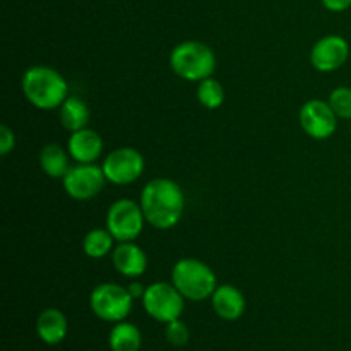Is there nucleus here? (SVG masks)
Listing matches in <instances>:
<instances>
[{
  "mask_svg": "<svg viewBox=\"0 0 351 351\" xmlns=\"http://www.w3.org/2000/svg\"><path fill=\"white\" fill-rule=\"evenodd\" d=\"M139 204L146 223L156 230H170L182 219L185 195L180 185L170 178H153L144 185Z\"/></svg>",
  "mask_w": 351,
  "mask_h": 351,
  "instance_id": "1",
  "label": "nucleus"
},
{
  "mask_svg": "<svg viewBox=\"0 0 351 351\" xmlns=\"http://www.w3.org/2000/svg\"><path fill=\"white\" fill-rule=\"evenodd\" d=\"M27 101L38 110L60 108L69 98V84L64 75L48 65H33L21 79Z\"/></svg>",
  "mask_w": 351,
  "mask_h": 351,
  "instance_id": "2",
  "label": "nucleus"
},
{
  "mask_svg": "<svg viewBox=\"0 0 351 351\" xmlns=\"http://www.w3.org/2000/svg\"><path fill=\"white\" fill-rule=\"evenodd\" d=\"M170 67L184 81L201 82L215 74L216 55L213 48L202 41H182L171 50Z\"/></svg>",
  "mask_w": 351,
  "mask_h": 351,
  "instance_id": "3",
  "label": "nucleus"
},
{
  "mask_svg": "<svg viewBox=\"0 0 351 351\" xmlns=\"http://www.w3.org/2000/svg\"><path fill=\"white\" fill-rule=\"evenodd\" d=\"M171 283L184 295L185 300L192 302L211 298L218 288L215 271L194 257H185L175 264L171 269Z\"/></svg>",
  "mask_w": 351,
  "mask_h": 351,
  "instance_id": "4",
  "label": "nucleus"
},
{
  "mask_svg": "<svg viewBox=\"0 0 351 351\" xmlns=\"http://www.w3.org/2000/svg\"><path fill=\"white\" fill-rule=\"evenodd\" d=\"M134 298L129 288L119 283H101L89 295L93 314L105 322H122L132 311Z\"/></svg>",
  "mask_w": 351,
  "mask_h": 351,
  "instance_id": "5",
  "label": "nucleus"
},
{
  "mask_svg": "<svg viewBox=\"0 0 351 351\" xmlns=\"http://www.w3.org/2000/svg\"><path fill=\"white\" fill-rule=\"evenodd\" d=\"M143 307L154 321L168 324L175 319H180V315L184 314L185 298L173 283L156 281L146 288Z\"/></svg>",
  "mask_w": 351,
  "mask_h": 351,
  "instance_id": "6",
  "label": "nucleus"
},
{
  "mask_svg": "<svg viewBox=\"0 0 351 351\" xmlns=\"http://www.w3.org/2000/svg\"><path fill=\"white\" fill-rule=\"evenodd\" d=\"M144 218L143 208L134 199H119L106 213V230L117 242H134L143 233Z\"/></svg>",
  "mask_w": 351,
  "mask_h": 351,
  "instance_id": "7",
  "label": "nucleus"
},
{
  "mask_svg": "<svg viewBox=\"0 0 351 351\" xmlns=\"http://www.w3.org/2000/svg\"><path fill=\"white\" fill-rule=\"evenodd\" d=\"M105 171L95 163H77L69 168L65 177L62 178L64 191L69 197L75 201H89L103 191L106 184Z\"/></svg>",
  "mask_w": 351,
  "mask_h": 351,
  "instance_id": "8",
  "label": "nucleus"
},
{
  "mask_svg": "<svg viewBox=\"0 0 351 351\" xmlns=\"http://www.w3.org/2000/svg\"><path fill=\"white\" fill-rule=\"evenodd\" d=\"M144 167L146 163L143 154L129 146L113 149L101 165L106 180L115 185H129L136 182L143 175Z\"/></svg>",
  "mask_w": 351,
  "mask_h": 351,
  "instance_id": "9",
  "label": "nucleus"
},
{
  "mask_svg": "<svg viewBox=\"0 0 351 351\" xmlns=\"http://www.w3.org/2000/svg\"><path fill=\"white\" fill-rule=\"evenodd\" d=\"M302 130L315 141H324L335 136L338 129V115L324 99H308L298 113Z\"/></svg>",
  "mask_w": 351,
  "mask_h": 351,
  "instance_id": "10",
  "label": "nucleus"
},
{
  "mask_svg": "<svg viewBox=\"0 0 351 351\" xmlns=\"http://www.w3.org/2000/svg\"><path fill=\"white\" fill-rule=\"evenodd\" d=\"M350 43L341 34H328L315 41L311 50V64L319 72H335L346 64Z\"/></svg>",
  "mask_w": 351,
  "mask_h": 351,
  "instance_id": "11",
  "label": "nucleus"
},
{
  "mask_svg": "<svg viewBox=\"0 0 351 351\" xmlns=\"http://www.w3.org/2000/svg\"><path fill=\"white\" fill-rule=\"evenodd\" d=\"M113 267L125 278H139L147 269V256L134 242H120L112 252Z\"/></svg>",
  "mask_w": 351,
  "mask_h": 351,
  "instance_id": "12",
  "label": "nucleus"
},
{
  "mask_svg": "<svg viewBox=\"0 0 351 351\" xmlns=\"http://www.w3.org/2000/svg\"><path fill=\"white\" fill-rule=\"evenodd\" d=\"M67 151L75 163H95L103 153V139L96 130L86 127L71 134Z\"/></svg>",
  "mask_w": 351,
  "mask_h": 351,
  "instance_id": "13",
  "label": "nucleus"
},
{
  "mask_svg": "<svg viewBox=\"0 0 351 351\" xmlns=\"http://www.w3.org/2000/svg\"><path fill=\"white\" fill-rule=\"evenodd\" d=\"M213 311L223 321H239L247 307L245 297L233 285H219L211 297Z\"/></svg>",
  "mask_w": 351,
  "mask_h": 351,
  "instance_id": "14",
  "label": "nucleus"
},
{
  "mask_svg": "<svg viewBox=\"0 0 351 351\" xmlns=\"http://www.w3.org/2000/svg\"><path fill=\"white\" fill-rule=\"evenodd\" d=\"M69 332L67 317L58 308H45L36 319V335L47 345H58Z\"/></svg>",
  "mask_w": 351,
  "mask_h": 351,
  "instance_id": "15",
  "label": "nucleus"
},
{
  "mask_svg": "<svg viewBox=\"0 0 351 351\" xmlns=\"http://www.w3.org/2000/svg\"><path fill=\"white\" fill-rule=\"evenodd\" d=\"M58 119H60L62 127L69 132H75V130L86 129L91 119V112H89L86 101H82L77 96H69L62 106L58 108Z\"/></svg>",
  "mask_w": 351,
  "mask_h": 351,
  "instance_id": "16",
  "label": "nucleus"
},
{
  "mask_svg": "<svg viewBox=\"0 0 351 351\" xmlns=\"http://www.w3.org/2000/svg\"><path fill=\"white\" fill-rule=\"evenodd\" d=\"M69 158H71L69 151H65L58 144L50 143L47 146H43V149H41L40 167L50 178H64L69 168H71Z\"/></svg>",
  "mask_w": 351,
  "mask_h": 351,
  "instance_id": "17",
  "label": "nucleus"
},
{
  "mask_svg": "<svg viewBox=\"0 0 351 351\" xmlns=\"http://www.w3.org/2000/svg\"><path fill=\"white\" fill-rule=\"evenodd\" d=\"M108 345L112 351H139L143 345V335L132 322H117L110 331Z\"/></svg>",
  "mask_w": 351,
  "mask_h": 351,
  "instance_id": "18",
  "label": "nucleus"
},
{
  "mask_svg": "<svg viewBox=\"0 0 351 351\" xmlns=\"http://www.w3.org/2000/svg\"><path fill=\"white\" fill-rule=\"evenodd\" d=\"M113 242H117V240L113 239L108 230L95 228L86 233L84 240H82V250L91 259H103L110 252H113Z\"/></svg>",
  "mask_w": 351,
  "mask_h": 351,
  "instance_id": "19",
  "label": "nucleus"
},
{
  "mask_svg": "<svg viewBox=\"0 0 351 351\" xmlns=\"http://www.w3.org/2000/svg\"><path fill=\"white\" fill-rule=\"evenodd\" d=\"M197 99L204 108H219L225 101V89H223L221 82L216 81L213 75L208 79H202L197 86Z\"/></svg>",
  "mask_w": 351,
  "mask_h": 351,
  "instance_id": "20",
  "label": "nucleus"
},
{
  "mask_svg": "<svg viewBox=\"0 0 351 351\" xmlns=\"http://www.w3.org/2000/svg\"><path fill=\"white\" fill-rule=\"evenodd\" d=\"M328 101L338 115V119L351 120V88L339 86V88L332 89Z\"/></svg>",
  "mask_w": 351,
  "mask_h": 351,
  "instance_id": "21",
  "label": "nucleus"
},
{
  "mask_svg": "<svg viewBox=\"0 0 351 351\" xmlns=\"http://www.w3.org/2000/svg\"><path fill=\"white\" fill-rule=\"evenodd\" d=\"M165 336H167V341L173 346H185L191 339V331H189L187 324L180 319H175V321L165 324Z\"/></svg>",
  "mask_w": 351,
  "mask_h": 351,
  "instance_id": "22",
  "label": "nucleus"
},
{
  "mask_svg": "<svg viewBox=\"0 0 351 351\" xmlns=\"http://www.w3.org/2000/svg\"><path fill=\"white\" fill-rule=\"evenodd\" d=\"M16 146V136L7 125L0 127V154L7 156Z\"/></svg>",
  "mask_w": 351,
  "mask_h": 351,
  "instance_id": "23",
  "label": "nucleus"
},
{
  "mask_svg": "<svg viewBox=\"0 0 351 351\" xmlns=\"http://www.w3.org/2000/svg\"><path fill=\"white\" fill-rule=\"evenodd\" d=\"M321 2L331 12H345L351 7V0H321Z\"/></svg>",
  "mask_w": 351,
  "mask_h": 351,
  "instance_id": "24",
  "label": "nucleus"
},
{
  "mask_svg": "<svg viewBox=\"0 0 351 351\" xmlns=\"http://www.w3.org/2000/svg\"><path fill=\"white\" fill-rule=\"evenodd\" d=\"M127 288H129V291H130V295H132L134 300H137V298H141V300H143L147 287H144V285L139 283V281H134V283H130Z\"/></svg>",
  "mask_w": 351,
  "mask_h": 351,
  "instance_id": "25",
  "label": "nucleus"
}]
</instances>
